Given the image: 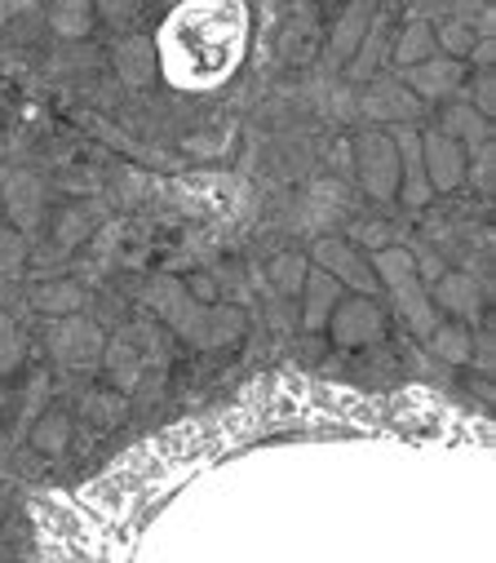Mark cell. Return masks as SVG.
<instances>
[{"label": "cell", "mask_w": 496, "mask_h": 563, "mask_svg": "<svg viewBox=\"0 0 496 563\" xmlns=\"http://www.w3.org/2000/svg\"><path fill=\"white\" fill-rule=\"evenodd\" d=\"M244 49V14H235L226 27H195L191 5L178 10L160 32V67L178 85H213L230 71V63Z\"/></svg>", "instance_id": "6da1fadb"}, {"label": "cell", "mask_w": 496, "mask_h": 563, "mask_svg": "<svg viewBox=\"0 0 496 563\" xmlns=\"http://www.w3.org/2000/svg\"><path fill=\"white\" fill-rule=\"evenodd\" d=\"M147 302L173 324V333H182L191 347L200 351H217L244 333V315L230 306H200L178 280H160L147 289Z\"/></svg>", "instance_id": "7a4b0ae2"}, {"label": "cell", "mask_w": 496, "mask_h": 563, "mask_svg": "<svg viewBox=\"0 0 496 563\" xmlns=\"http://www.w3.org/2000/svg\"><path fill=\"white\" fill-rule=\"evenodd\" d=\"M368 267H372V275H377V284H386L395 315H404V324H408L417 337H430V333L439 328V311H435L430 293H426L421 280H417L413 249L386 245V249H377V258H372Z\"/></svg>", "instance_id": "3957f363"}, {"label": "cell", "mask_w": 496, "mask_h": 563, "mask_svg": "<svg viewBox=\"0 0 496 563\" xmlns=\"http://www.w3.org/2000/svg\"><path fill=\"white\" fill-rule=\"evenodd\" d=\"M354 165H359L363 191L377 200V204L399 200V156H395L391 134H382V130L359 134V143H354Z\"/></svg>", "instance_id": "277c9868"}, {"label": "cell", "mask_w": 496, "mask_h": 563, "mask_svg": "<svg viewBox=\"0 0 496 563\" xmlns=\"http://www.w3.org/2000/svg\"><path fill=\"white\" fill-rule=\"evenodd\" d=\"M332 342L346 347H368V342H382L386 337V311L372 302V297H341L332 319H328Z\"/></svg>", "instance_id": "5b68a950"}, {"label": "cell", "mask_w": 496, "mask_h": 563, "mask_svg": "<svg viewBox=\"0 0 496 563\" xmlns=\"http://www.w3.org/2000/svg\"><path fill=\"white\" fill-rule=\"evenodd\" d=\"M315 267L324 275H332L341 289H354V297H372L382 284L372 275V267L350 249V240H319L315 245Z\"/></svg>", "instance_id": "8992f818"}, {"label": "cell", "mask_w": 496, "mask_h": 563, "mask_svg": "<svg viewBox=\"0 0 496 563\" xmlns=\"http://www.w3.org/2000/svg\"><path fill=\"white\" fill-rule=\"evenodd\" d=\"M391 143H395V156H399V200L408 209H426L430 204V182H426V165H421V134L413 125H395L386 130Z\"/></svg>", "instance_id": "52a82bcc"}, {"label": "cell", "mask_w": 496, "mask_h": 563, "mask_svg": "<svg viewBox=\"0 0 496 563\" xmlns=\"http://www.w3.org/2000/svg\"><path fill=\"white\" fill-rule=\"evenodd\" d=\"M54 360L58 364H67V369H93L98 360H102V351H106V342H102V333L89 324V319H80V315H71V319H63L58 328H54Z\"/></svg>", "instance_id": "ba28073f"}, {"label": "cell", "mask_w": 496, "mask_h": 563, "mask_svg": "<svg viewBox=\"0 0 496 563\" xmlns=\"http://www.w3.org/2000/svg\"><path fill=\"white\" fill-rule=\"evenodd\" d=\"M399 85H404L417 102H439V98H452V93L465 85V63H452V58H426V63L408 67Z\"/></svg>", "instance_id": "9c48e42d"}, {"label": "cell", "mask_w": 496, "mask_h": 563, "mask_svg": "<svg viewBox=\"0 0 496 563\" xmlns=\"http://www.w3.org/2000/svg\"><path fill=\"white\" fill-rule=\"evenodd\" d=\"M421 165H426L430 191H456L465 182V147L443 138L439 130L421 134Z\"/></svg>", "instance_id": "30bf717a"}, {"label": "cell", "mask_w": 496, "mask_h": 563, "mask_svg": "<svg viewBox=\"0 0 496 563\" xmlns=\"http://www.w3.org/2000/svg\"><path fill=\"white\" fill-rule=\"evenodd\" d=\"M359 111L368 121H386V130H395V125H408L417 116L421 102L399 80H372L363 89V98H359Z\"/></svg>", "instance_id": "8fae6325"}, {"label": "cell", "mask_w": 496, "mask_h": 563, "mask_svg": "<svg viewBox=\"0 0 496 563\" xmlns=\"http://www.w3.org/2000/svg\"><path fill=\"white\" fill-rule=\"evenodd\" d=\"M337 302H341V284L332 275H324L319 267H311L302 280V328H311V333L328 328Z\"/></svg>", "instance_id": "7c38bea8"}, {"label": "cell", "mask_w": 496, "mask_h": 563, "mask_svg": "<svg viewBox=\"0 0 496 563\" xmlns=\"http://www.w3.org/2000/svg\"><path fill=\"white\" fill-rule=\"evenodd\" d=\"M439 134L452 138L456 147H483L487 134H492V125H487V116H478L470 102H448L443 106V121H439Z\"/></svg>", "instance_id": "4fadbf2b"}, {"label": "cell", "mask_w": 496, "mask_h": 563, "mask_svg": "<svg viewBox=\"0 0 496 563\" xmlns=\"http://www.w3.org/2000/svg\"><path fill=\"white\" fill-rule=\"evenodd\" d=\"M430 302H435V311H452V315L470 319V315H478L483 293H478V284L470 275H443V280H435Z\"/></svg>", "instance_id": "5bb4252c"}, {"label": "cell", "mask_w": 496, "mask_h": 563, "mask_svg": "<svg viewBox=\"0 0 496 563\" xmlns=\"http://www.w3.org/2000/svg\"><path fill=\"white\" fill-rule=\"evenodd\" d=\"M5 209L14 213V222H41V209H45V187L32 178V173H14L10 182H5Z\"/></svg>", "instance_id": "9a60e30c"}, {"label": "cell", "mask_w": 496, "mask_h": 563, "mask_svg": "<svg viewBox=\"0 0 496 563\" xmlns=\"http://www.w3.org/2000/svg\"><path fill=\"white\" fill-rule=\"evenodd\" d=\"M426 342L448 364H470L474 360V333L465 324H456V319H439V328L426 337Z\"/></svg>", "instance_id": "2e32d148"}, {"label": "cell", "mask_w": 496, "mask_h": 563, "mask_svg": "<svg viewBox=\"0 0 496 563\" xmlns=\"http://www.w3.org/2000/svg\"><path fill=\"white\" fill-rule=\"evenodd\" d=\"M115 67H120V76H124V85H147V80H156V67H160V58H156V45L151 41H124L120 49H115Z\"/></svg>", "instance_id": "e0dca14e"}, {"label": "cell", "mask_w": 496, "mask_h": 563, "mask_svg": "<svg viewBox=\"0 0 496 563\" xmlns=\"http://www.w3.org/2000/svg\"><path fill=\"white\" fill-rule=\"evenodd\" d=\"M382 36H386L382 23H368V32H363V41H359V49L350 54V67H346L350 80H377V67H382L386 54H391Z\"/></svg>", "instance_id": "ac0fdd59"}, {"label": "cell", "mask_w": 496, "mask_h": 563, "mask_svg": "<svg viewBox=\"0 0 496 563\" xmlns=\"http://www.w3.org/2000/svg\"><path fill=\"white\" fill-rule=\"evenodd\" d=\"M32 306H36L41 315H58V319H71V315L84 306V293H80L76 284H67V280H49V284L32 289Z\"/></svg>", "instance_id": "d6986e66"}, {"label": "cell", "mask_w": 496, "mask_h": 563, "mask_svg": "<svg viewBox=\"0 0 496 563\" xmlns=\"http://www.w3.org/2000/svg\"><path fill=\"white\" fill-rule=\"evenodd\" d=\"M368 23H372V10H368V5H354V10H350L341 23H337L332 45H328V58H332V63H350V54L359 49V41H363Z\"/></svg>", "instance_id": "ffe728a7"}, {"label": "cell", "mask_w": 496, "mask_h": 563, "mask_svg": "<svg viewBox=\"0 0 496 563\" xmlns=\"http://www.w3.org/2000/svg\"><path fill=\"white\" fill-rule=\"evenodd\" d=\"M391 58L408 71V67H417V63H426V58H435V32H430V23H408L404 32H399V45L391 49Z\"/></svg>", "instance_id": "44dd1931"}, {"label": "cell", "mask_w": 496, "mask_h": 563, "mask_svg": "<svg viewBox=\"0 0 496 563\" xmlns=\"http://www.w3.org/2000/svg\"><path fill=\"white\" fill-rule=\"evenodd\" d=\"M430 32H435V49H443V58H452V63H465L470 49L478 45V32L470 23H461V19H448V23L430 27Z\"/></svg>", "instance_id": "7402d4cb"}, {"label": "cell", "mask_w": 496, "mask_h": 563, "mask_svg": "<svg viewBox=\"0 0 496 563\" xmlns=\"http://www.w3.org/2000/svg\"><path fill=\"white\" fill-rule=\"evenodd\" d=\"M67 439H71V417H67L63 408L45 413V417H41V426L32 430V443L41 448V453H63Z\"/></svg>", "instance_id": "603a6c76"}, {"label": "cell", "mask_w": 496, "mask_h": 563, "mask_svg": "<svg viewBox=\"0 0 496 563\" xmlns=\"http://www.w3.org/2000/svg\"><path fill=\"white\" fill-rule=\"evenodd\" d=\"M49 19H54V32L58 36H84V32H93V5H54L49 10Z\"/></svg>", "instance_id": "cb8c5ba5"}, {"label": "cell", "mask_w": 496, "mask_h": 563, "mask_svg": "<svg viewBox=\"0 0 496 563\" xmlns=\"http://www.w3.org/2000/svg\"><path fill=\"white\" fill-rule=\"evenodd\" d=\"M306 271H311V262H306V258L284 254V258H275V262H271V284H275L280 293H302Z\"/></svg>", "instance_id": "d4e9b609"}, {"label": "cell", "mask_w": 496, "mask_h": 563, "mask_svg": "<svg viewBox=\"0 0 496 563\" xmlns=\"http://www.w3.org/2000/svg\"><path fill=\"white\" fill-rule=\"evenodd\" d=\"M23 262H27L23 232H19V227H5V222H0V275H14Z\"/></svg>", "instance_id": "484cf974"}, {"label": "cell", "mask_w": 496, "mask_h": 563, "mask_svg": "<svg viewBox=\"0 0 496 563\" xmlns=\"http://www.w3.org/2000/svg\"><path fill=\"white\" fill-rule=\"evenodd\" d=\"M474 156H465V178L478 187V191H492V165H496V156H492V147L483 143V147H470Z\"/></svg>", "instance_id": "4316f807"}, {"label": "cell", "mask_w": 496, "mask_h": 563, "mask_svg": "<svg viewBox=\"0 0 496 563\" xmlns=\"http://www.w3.org/2000/svg\"><path fill=\"white\" fill-rule=\"evenodd\" d=\"M23 360V337L14 328V319L0 311V369H14Z\"/></svg>", "instance_id": "83f0119b"}, {"label": "cell", "mask_w": 496, "mask_h": 563, "mask_svg": "<svg viewBox=\"0 0 496 563\" xmlns=\"http://www.w3.org/2000/svg\"><path fill=\"white\" fill-rule=\"evenodd\" d=\"M89 227H93V217L89 213H80V209H67L63 213V222H58V245H80L84 236H89Z\"/></svg>", "instance_id": "f1b7e54d"}, {"label": "cell", "mask_w": 496, "mask_h": 563, "mask_svg": "<svg viewBox=\"0 0 496 563\" xmlns=\"http://www.w3.org/2000/svg\"><path fill=\"white\" fill-rule=\"evenodd\" d=\"M84 413L98 417L102 426H115L124 417V395H89L84 399Z\"/></svg>", "instance_id": "f546056e"}, {"label": "cell", "mask_w": 496, "mask_h": 563, "mask_svg": "<svg viewBox=\"0 0 496 563\" xmlns=\"http://www.w3.org/2000/svg\"><path fill=\"white\" fill-rule=\"evenodd\" d=\"M354 240H386V245H391V236H386L382 222H363V227H354Z\"/></svg>", "instance_id": "4dcf8cb0"}]
</instances>
